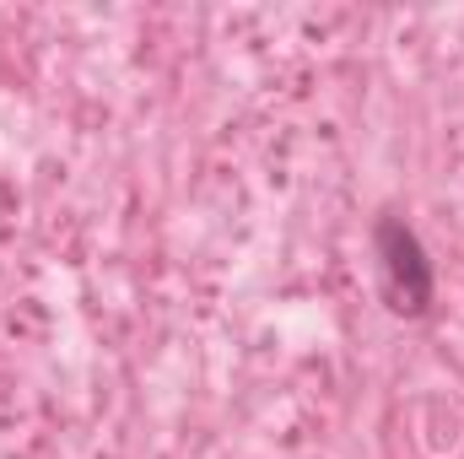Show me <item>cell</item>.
Masks as SVG:
<instances>
[{"label":"cell","instance_id":"obj_1","mask_svg":"<svg viewBox=\"0 0 464 459\" xmlns=\"http://www.w3.org/2000/svg\"><path fill=\"white\" fill-rule=\"evenodd\" d=\"M378 254H383V276H389L394 308L421 314V308L432 303V265H427L416 232L405 228V222H383V228H378Z\"/></svg>","mask_w":464,"mask_h":459}]
</instances>
